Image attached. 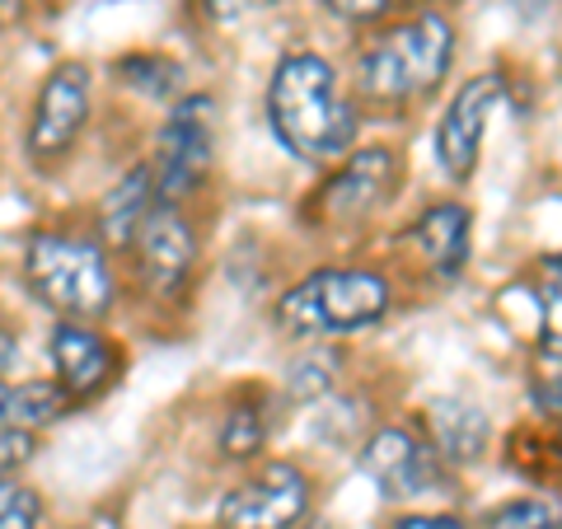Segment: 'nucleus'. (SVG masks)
I'll return each instance as SVG.
<instances>
[{
  "label": "nucleus",
  "mask_w": 562,
  "mask_h": 529,
  "mask_svg": "<svg viewBox=\"0 0 562 529\" xmlns=\"http://www.w3.org/2000/svg\"><path fill=\"white\" fill-rule=\"evenodd\" d=\"M268 122L272 136L305 165H338L361 132L338 70L319 52H291L277 61L268 85Z\"/></svg>",
  "instance_id": "f257e3e1"
},
{
  "label": "nucleus",
  "mask_w": 562,
  "mask_h": 529,
  "mask_svg": "<svg viewBox=\"0 0 562 529\" xmlns=\"http://www.w3.org/2000/svg\"><path fill=\"white\" fill-rule=\"evenodd\" d=\"M24 281L38 305H47L57 319L99 324L109 319L117 281L109 268V249L99 235L66 230V225H38L24 239Z\"/></svg>",
  "instance_id": "f03ea898"
},
{
  "label": "nucleus",
  "mask_w": 562,
  "mask_h": 529,
  "mask_svg": "<svg viewBox=\"0 0 562 529\" xmlns=\"http://www.w3.org/2000/svg\"><path fill=\"white\" fill-rule=\"evenodd\" d=\"M454 61V29L441 10H417L408 20L366 38L357 57V85L371 103H413L446 80Z\"/></svg>",
  "instance_id": "7ed1b4c3"
},
{
  "label": "nucleus",
  "mask_w": 562,
  "mask_h": 529,
  "mask_svg": "<svg viewBox=\"0 0 562 529\" xmlns=\"http://www.w3.org/2000/svg\"><path fill=\"white\" fill-rule=\"evenodd\" d=\"M390 314V281L366 268H319L277 300V324L295 338L361 333Z\"/></svg>",
  "instance_id": "20e7f679"
},
{
  "label": "nucleus",
  "mask_w": 562,
  "mask_h": 529,
  "mask_svg": "<svg viewBox=\"0 0 562 529\" xmlns=\"http://www.w3.org/2000/svg\"><path fill=\"white\" fill-rule=\"evenodd\" d=\"M211 160H216V99L211 94H183L169 109L155 146V198L169 206H183L192 192L206 183Z\"/></svg>",
  "instance_id": "39448f33"
},
{
  "label": "nucleus",
  "mask_w": 562,
  "mask_h": 529,
  "mask_svg": "<svg viewBox=\"0 0 562 529\" xmlns=\"http://www.w3.org/2000/svg\"><path fill=\"white\" fill-rule=\"evenodd\" d=\"M127 254L136 262L140 291H146L155 305L160 309L183 305L192 291V277H198V235H192V221L183 216V206L155 202Z\"/></svg>",
  "instance_id": "423d86ee"
},
{
  "label": "nucleus",
  "mask_w": 562,
  "mask_h": 529,
  "mask_svg": "<svg viewBox=\"0 0 562 529\" xmlns=\"http://www.w3.org/2000/svg\"><path fill=\"white\" fill-rule=\"evenodd\" d=\"M90 66L85 61H57L43 76L38 94L29 109V127H24V155L29 165L52 169L66 160L70 146L80 140L85 122H90Z\"/></svg>",
  "instance_id": "0eeeda50"
},
{
  "label": "nucleus",
  "mask_w": 562,
  "mask_h": 529,
  "mask_svg": "<svg viewBox=\"0 0 562 529\" xmlns=\"http://www.w3.org/2000/svg\"><path fill=\"white\" fill-rule=\"evenodd\" d=\"M310 510V479L301 464L268 460L221 497V529H295Z\"/></svg>",
  "instance_id": "6e6552de"
},
{
  "label": "nucleus",
  "mask_w": 562,
  "mask_h": 529,
  "mask_svg": "<svg viewBox=\"0 0 562 529\" xmlns=\"http://www.w3.org/2000/svg\"><path fill=\"white\" fill-rule=\"evenodd\" d=\"M47 361H52V384L70 398V408L103 398L122 375V351L99 324L57 319L47 333Z\"/></svg>",
  "instance_id": "1a4fd4ad"
},
{
  "label": "nucleus",
  "mask_w": 562,
  "mask_h": 529,
  "mask_svg": "<svg viewBox=\"0 0 562 529\" xmlns=\"http://www.w3.org/2000/svg\"><path fill=\"white\" fill-rule=\"evenodd\" d=\"M506 103V80L502 76H473L460 85V94L446 103L441 122H436V165L450 183H469L483 155V136L492 127V117Z\"/></svg>",
  "instance_id": "9d476101"
},
{
  "label": "nucleus",
  "mask_w": 562,
  "mask_h": 529,
  "mask_svg": "<svg viewBox=\"0 0 562 529\" xmlns=\"http://www.w3.org/2000/svg\"><path fill=\"white\" fill-rule=\"evenodd\" d=\"M398 173H403L398 155L384 150V146L342 155V165L328 173V183L319 188V202H314V206H319V221L324 225H338V230L371 221L375 211L394 198Z\"/></svg>",
  "instance_id": "9b49d317"
},
{
  "label": "nucleus",
  "mask_w": 562,
  "mask_h": 529,
  "mask_svg": "<svg viewBox=\"0 0 562 529\" xmlns=\"http://www.w3.org/2000/svg\"><path fill=\"white\" fill-rule=\"evenodd\" d=\"M361 473L390 502H413L441 483V454L403 427H380L361 446Z\"/></svg>",
  "instance_id": "f8f14e48"
},
{
  "label": "nucleus",
  "mask_w": 562,
  "mask_h": 529,
  "mask_svg": "<svg viewBox=\"0 0 562 529\" xmlns=\"http://www.w3.org/2000/svg\"><path fill=\"white\" fill-rule=\"evenodd\" d=\"M155 202H160V198H155L150 160L122 173V179L99 198V244H103V249L127 254L132 239H136V230H140V221L150 216Z\"/></svg>",
  "instance_id": "ddd939ff"
},
{
  "label": "nucleus",
  "mask_w": 562,
  "mask_h": 529,
  "mask_svg": "<svg viewBox=\"0 0 562 529\" xmlns=\"http://www.w3.org/2000/svg\"><path fill=\"white\" fill-rule=\"evenodd\" d=\"M413 239H417V249H422V258H427V268L436 277H460L469 254H473V216H469V206L441 202V206L422 211L417 225H413Z\"/></svg>",
  "instance_id": "4468645a"
},
{
  "label": "nucleus",
  "mask_w": 562,
  "mask_h": 529,
  "mask_svg": "<svg viewBox=\"0 0 562 529\" xmlns=\"http://www.w3.org/2000/svg\"><path fill=\"white\" fill-rule=\"evenodd\" d=\"M422 427H427V446L450 464H473L492 436L483 408H473L464 398H431L422 413Z\"/></svg>",
  "instance_id": "2eb2a0df"
},
{
  "label": "nucleus",
  "mask_w": 562,
  "mask_h": 529,
  "mask_svg": "<svg viewBox=\"0 0 562 529\" xmlns=\"http://www.w3.org/2000/svg\"><path fill=\"white\" fill-rule=\"evenodd\" d=\"M70 413V398L52 380H0V427L47 431Z\"/></svg>",
  "instance_id": "dca6fc26"
},
{
  "label": "nucleus",
  "mask_w": 562,
  "mask_h": 529,
  "mask_svg": "<svg viewBox=\"0 0 562 529\" xmlns=\"http://www.w3.org/2000/svg\"><path fill=\"white\" fill-rule=\"evenodd\" d=\"M216 446H221L225 460H254V454L268 446V417H262V408L254 398H235L231 408H225Z\"/></svg>",
  "instance_id": "f3484780"
},
{
  "label": "nucleus",
  "mask_w": 562,
  "mask_h": 529,
  "mask_svg": "<svg viewBox=\"0 0 562 529\" xmlns=\"http://www.w3.org/2000/svg\"><path fill=\"white\" fill-rule=\"evenodd\" d=\"M539 361H562V262L539 272Z\"/></svg>",
  "instance_id": "a211bd4d"
},
{
  "label": "nucleus",
  "mask_w": 562,
  "mask_h": 529,
  "mask_svg": "<svg viewBox=\"0 0 562 529\" xmlns=\"http://www.w3.org/2000/svg\"><path fill=\"white\" fill-rule=\"evenodd\" d=\"M117 76H127V85H136L140 94L150 99H169L173 85H179V66L155 57V52H136V57H122L117 61Z\"/></svg>",
  "instance_id": "6ab92c4d"
},
{
  "label": "nucleus",
  "mask_w": 562,
  "mask_h": 529,
  "mask_svg": "<svg viewBox=\"0 0 562 529\" xmlns=\"http://www.w3.org/2000/svg\"><path fill=\"white\" fill-rule=\"evenodd\" d=\"M558 525H562V506L553 497H520L492 510L483 529H558Z\"/></svg>",
  "instance_id": "aec40b11"
},
{
  "label": "nucleus",
  "mask_w": 562,
  "mask_h": 529,
  "mask_svg": "<svg viewBox=\"0 0 562 529\" xmlns=\"http://www.w3.org/2000/svg\"><path fill=\"white\" fill-rule=\"evenodd\" d=\"M47 506L20 479H0V529H43Z\"/></svg>",
  "instance_id": "412c9836"
},
{
  "label": "nucleus",
  "mask_w": 562,
  "mask_h": 529,
  "mask_svg": "<svg viewBox=\"0 0 562 529\" xmlns=\"http://www.w3.org/2000/svg\"><path fill=\"white\" fill-rule=\"evenodd\" d=\"M33 454H38V436L0 427V479H14V473L33 460Z\"/></svg>",
  "instance_id": "4be33fe9"
},
{
  "label": "nucleus",
  "mask_w": 562,
  "mask_h": 529,
  "mask_svg": "<svg viewBox=\"0 0 562 529\" xmlns=\"http://www.w3.org/2000/svg\"><path fill=\"white\" fill-rule=\"evenodd\" d=\"M324 5L338 14V20L371 24V20H380V14H390L394 5H417V0H324Z\"/></svg>",
  "instance_id": "5701e85b"
},
{
  "label": "nucleus",
  "mask_w": 562,
  "mask_h": 529,
  "mask_svg": "<svg viewBox=\"0 0 562 529\" xmlns=\"http://www.w3.org/2000/svg\"><path fill=\"white\" fill-rule=\"evenodd\" d=\"M535 403L543 413L562 417V361H539V370H535Z\"/></svg>",
  "instance_id": "b1692460"
},
{
  "label": "nucleus",
  "mask_w": 562,
  "mask_h": 529,
  "mask_svg": "<svg viewBox=\"0 0 562 529\" xmlns=\"http://www.w3.org/2000/svg\"><path fill=\"white\" fill-rule=\"evenodd\" d=\"M286 390L291 398H314V394H324L328 390V370H319V351L314 357H305L301 365L286 375Z\"/></svg>",
  "instance_id": "393cba45"
},
{
  "label": "nucleus",
  "mask_w": 562,
  "mask_h": 529,
  "mask_svg": "<svg viewBox=\"0 0 562 529\" xmlns=\"http://www.w3.org/2000/svg\"><path fill=\"white\" fill-rule=\"evenodd\" d=\"M394 529H469L460 516H403L394 520Z\"/></svg>",
  "instance_id": "a878e982"
},
{
  "label": "nucleus",
  "mask_w": 562,
  "mask_h": 529,
  "mask_svg": "<svg viewBox=\"0 0 562 529\" xmlns=\"http://www.w3.org/2000/svg\"><path fill=\"white\" fill-rule=\"evenodd\" d=\"M206 20H231V14L239 10V0H198Z\"/></svg>",
  "instance_id": "bb28decb"
},
{
  "label": "nucleus",
  "mask_w": 562,
  "mask_h": 529,
  "mask_svg": "<svg viewBox=\"0 0 562 529\" xmlns=\"http://www.w3.org/2000/svg\"><path fill=\"white\" fill-rule=\"evenodd\" d=\"M24 14V0H0V24H14Z\"/></svg>",
  "instance_id": "cd10ccee"
},
{
  "label": "nucleus",
  "mask_w": 562,
  "mask_h": 529,
  "mask_svg": "<svg viewBox=\"0 0 562 529\" xmlns=\"http://www.w3.org/2000/svg\"><path fill=\"white\" fill-rule=\"evenodd\" d=\"M525 10H543V5H553V0H520Z\"/></svg>",
  "instance_id": "c85d7f7f"
},
{
  "label": "nucleus",
  "mask_w": 562,
  "mask_h": 529,
  "mask_svg": "<svg viewBox=\"0 0 562 529\" xmlns=\"http://www.w3.org/2000/svg\"><path fill=\"white\" fill-rule=\"evenodd\" d=\"M5 328H14V324H10V319H5V309H0V333H5Z\"/></svg>",
  "instance_id": "c756f323"
},
{
  "label": "nucleus",
  "mask_w": 562,
  "mask_h": 529,
  "mask_svg": "<svg viewBox=\"0 0 562 529\" xmlns=\"http://www.w3.org/2000/svg\"><path fill=\"white\" fill-rule=\"evenodd\" d=\"M558 454H562V436H558Z\"/></svg>",
  "instance_id": "7c9ffc66"
},
{
  "label": "nucleus",
  "mask_w": 562,
  "mask_h": 529,
  "mask_svg": "<svg viewBox=\"0 0 562 529\" xmlns=\"http://www.w3.org/2000/svg\"><path fill=\"white\" fill-rule=\"evenodd\" d=\"M70 529H80V525H70Z\"/></svg>",
  "instance_id": "2f4dec72"
},
{
  "label": "nucleus",
  "mask_w": 562,
  "mask_h": 529,
  "mask_svg": "<svg viewBox=\"0 0 562 529\" xmlns=\"http://www.w3.org/2000/svg\"><path fill=\"white\" fill-rule=\"evenodd\" d=\"M0 29H5V24H0Z\"/></svg>",
  "instance_id": "473e14b6"
}]
</instances>
